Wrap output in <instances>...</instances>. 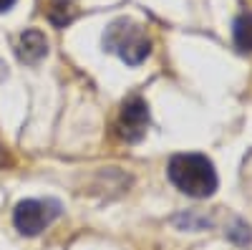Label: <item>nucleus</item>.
<instances>
[{"label": "nucleus", "instance_id": "423d86ee", "mask_svg": "<svg viewBox=\"0 0 252 250\" xmlns=\"http://www.w3.org/2000/svg\"><path fill=\"white\" fill-rule=\"evenodd\" d=\"M235 43L242 51H252V13H245L235 23Z\"/></svg>", "mask_w": 252, "mask_h": 250}, {"label": "nucleus", "instance_id": "0eeeda50", "mask_svg": "<svg viewBox=\"0 0 252 250\" xmlns=\"http://www.w3.org/2000/svg\"><path fill=\"white\" fill-rule=\"evenodd\" d=\"M53 8H51V20H53V23L56 26H63V23H68V20H71V3H68V0H53V3H51Z\"/></svg>", "mask_w": 252, "mask_h": 250}, {"label": "nucleus", "instance_id": "39448f33", "mask_svg": "<svg viewBox=\"0 0 252 250\" xmlns=\"http://www.w3.org/2000/svg\"><path fill=\"white\" fill-rule=\"evenodd\" d=\"M15 53L23 64H40L46 56H48V40L40 31H23L18 36V43H15Z\"/></svg>", "mask_w": 252, "mask_h": 250}, {"label": "nucleus", "instance_id": "20e7f679", "mask_svg": "<svg viewBox=\"0 0 252 250\" xmlns=\"http://www.w3.org/2000/svg\"><path fill=\"white\" fill-rule=\"evenodd\" d=\"M119 137L124 142H139L149 127V107L141 96H129L121 104L119 114Z\"/></svg>", "mask_w": 252, "mask_h": 250}, {"label": "nucleus", "instance_id": "6e6552de", "mask_svg": "<svg viewBox=\"0 0 252 250\" xmlns=\"http://www.w3.org/2000/svg\"><path fill=\"white\" fill-rule=\"evenodd\" d=\"M15 5V0H0V13H5V10H10Z\"/></svg>", "mask_w": 252, "mask_h": 250}, {"label": "nucleus", "instance_id": "1a4fd4ad", "mask_svg": "<svg viewBox=\"0 0 252 250\" xmlns=\"http://www.w3.org/2000/svg\"><path fill=\"white\" fill-rule=\"evenodd\" d=\"M8 76V69H5V64H3V61H0V81H3Z\"/></svg>", "mask_w": 252, "mask_h": 250}, {"label": "nucleus", "instance_id": "7ed1b4c3", "mask_svg": "<svg viewBox=\"0 0 252 250\" xmlns=\"http://www.w3.org/2000/svg\"><path fill=\"white\" fill-rule=\"evenodd\" d=\"M61 215V205L56 200H23L18 202L13 222L23 235H38Z\"/></svg>", "mask_w": 252, "mask_h": 250}, {"label": "nucleus", "instance_id": "f257e3e1", "mask_svg": "<svg viewBox=\"0 0 252 250\" xmlns=\"http://www.w3.org/2000/svg\"><path fill=\"white\" fill-rule=\"evenodd\" d=\"M166 172L172 184L189 197H209L217 190L215 164L204 154H177L172 157Z\"/></svg>", "mask_w": 252, "mask_h": 250}, {"label": "nucleus", "instance_id": "f03ea898", "mask_svg": "<svg viewBox=\"0 0 252 250\" xmlns=\"http://www.w3.org/2000/svg\"><path fill=\"white\" fill-rule=\"evenodd\" d=\"M103 51L119 56L129 66H139L152 53V40L146 31L139 23H134L131 18H116L103 33Z\"/></svg>", "mask_w": 252, "mask_h": 250}]
</instances>
